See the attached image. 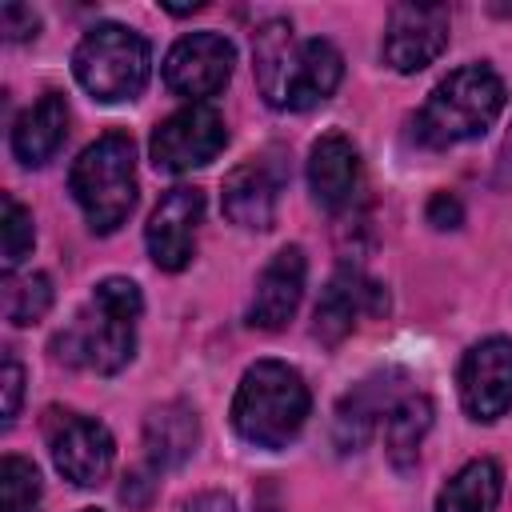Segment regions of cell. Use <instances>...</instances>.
Wrapping results in <instances>:
<instances>
[{
  "instance_id": "obj_12",
  "label": "cell",
  "mask_w": 512,
  "mask_h": 512,
  "mask_svg": "<svg viewBox=\"0 0 512 512\" xmlns=\"http://www.w3.org/2000/svg\"><path fill=\"white\" fill-rule=\"evenodd\" d=\"M460 408L476 424H496L512 408V340L484 336L476 340L456 368Z\"/></svg>"
},
{
  "instance_id": "obj_30",
  "label": "cell",
  "mask_w": 512,
  "mask_h": 512,
  "mask_svg": "<svg viewBox=\"0 0 512 512\" xmlns=\"http://www.w3.org/2000/svg\"><path fill=\"white\" fill-rule=\"evenodd\" d=\"M80 512H100V508H80Z\"/></svg>"
},
{
  "instance_id": "obj_6",
  "label": "cell",
  "mask_w": 512,
  "mask_h": 512,
  "mask_svg": "<svg viewBox=\"0 0 512 512\" xmlns=\"http://www.w3.org/2000/svg\"><path fill=\"white\" fill-rule=\"evenodd\" d=\"M72 76L100 104L136 100L152 80V44L128 24L100 20L72 48Z\"/></svg>"
},
{
  "instance_id": "obj_4",
  "label": "cell",
  "mask_w": 512,
  "mask_h": 512,
  "mask_svg": "<svg viewBox=\"0 0 512 512\" xmlns=\"http://www.w3.org/2000/svg\"><path fill=\"white\" fill-rule=\"evenodd\" d=\"M508 104V88L500 72L484 60L452 68L416 112V144L444 152L464 140L484 136Z\"/></svg>"
},
{
  "instance_id": "obj_25",
  "label": "cell",
  "mask_w": 512,
  "mask_h": 512,
  "mask_svg": "<svg viewBox=\"0 0 512 512\" xmlns=\"http://www.w3.org/2000/svg\"><path fill=\"white\" fill-rule=\"evenodd\" d=\"M0 32H4V40H12V44L36 40V32H40V12L28 8V4H4V8H0Z\"/></svg>"
},
{
  "instance_id": "obj_7",
  "label": "cell",
  "mask_w": 512,
  "mask_h": 512,
  "mask_svg": "<svg viewBox=\"0 0 512 512\" xmlns=\"http://www.w3.org/2000/svg\"><path fill=\"white\" fill-rule=\"evenodd\" d=\"M40 432L48 444V456L64 480L76 488H100L116 460V440L104 420L84 416L76 408L48 404L40 416Z\"/></svg>"
},
{
  "instance_id": "obj_20",
  "label": "cell",
  "mask_w": 512,
  "mask_h": 512,
  "mask_svg": "<svg viewBox=\"0 0 512 512\" xmlns=\"http://www.w3.org/2000/svg\"><path fill=\"white\" fill-rule=\"evenodd\" d=\"M504 468L492 456H476L448 476L436 496V512H500Z\"/></svg>"
},
{
  "instance_id": "obj_1",
  "label": "cell",
  "mask_w": 512,
  "mask_h": 512,
  "mask_svg": "<svg viewBox=\"0 0 512 512\" xmlns=\"http://www.w3.org/2000/svg\"><path fill=\"white\" fill-rule=\"evenodd\" d=\"M252 76L268 108L308 112L324 104L344 80V56L332 40H300L292 20L272 16L252 36Z\"/></svg>"
},
{
  "instance_id": "obj_23",
  "label": "cell",
  "mask_w": 512,
  "mask_h": 512,
  "mask_svg": "<svg viewBox=\"0 0 512 512\" xmlns=\"http://www.w3.org/2000/svg\"><path fill=\"white\" fill-rule=\"evenodd\" d=\"M0 500H4V512H40L44 480L28 456L0 460Z\"/></svg>"
},
{
  "instance_id": "obj_17",
  "label": "cell",
  "mask_w": 512,
  "mask_h": 512,
  "mask_svg": "<svg viewBox=\"0 0 512 512\" xmlns=\"http://www.w3.org/2000/svg\"><path fill=\"white\" fill-rule=\"evenodd\" d=\"M360 176H364L360 152L344 132H324L312 144V152H308V192L324 212H332V216L348 212L360 196Z\"/></svg>"
},
{
  "instance_id": "obj_13",
  "label": "cell",
  "mask_w": 512,
  "mask_h": 512,
  "mask_svg": "<svg viewBox=\"0 0 512 512\" xmlns=\"http://www.w3.org/2000/svg\"><path fill=\"white\" fill-rule=\"evenodd\" d=\"M408 392L412 388H408V372L404 368H380V372L364 376L360 384H352L340 396L336 412H332V444H336V452L340 456L360 452L372 440V432L384 424L392 404L400 396H408Z\"/></svg>"
},
{
  "instance_id": "obj_2",
  "label": "cell",
  "mask_w": 512,
  "mask_h": 512,
  "mask_svg": "<svg viewBox=\"0 0 512 512\" xmlns=\"http://www.w3.org/2000/svg\"><path fill=\"white\" fill-rule=\"evenodd\" d=\"M144 316V292L128 276H104L76 316L52 336V356L68 368L116 376L136 360V324Z\"/></svg>"
},
{
  "instance_id": "obj_18",
  "label": "cell",
  "mask_w": 512,
  "mask_h": 512,
  "mask_svg": "<svg viewBox=\"0 0 512 512\" xmlns=\"http://www.w3.org/2000/svg\"><path fill=\"white\" fill-rule=\"evenodd\" d=\"M64 136H68V96L48 88V92L36 96V104H28L16 116L8 144H12V156L24 168H40L60 152Z\"/></svg>"
},
{
  "instance_id": "obj_8",
  "label": "cell",
  "mask_w": 512,
  "mask_h": 512,
  "mask_svg": "<svg viewBox=\"0 0 512 512\" xmlns=\"http://www.w3.org/2000/svg\"><path fill=\"white\" fill-rule=\"evenodd\" d=\"M228 144L224 116L212 104H184L152 128L148 156L156 172H192L212 164Z\"/></svg>"
},
{
  "instance_id": "obj_28",
  "label": "cell",
  "mask_w": 512,
  "mask_h": 512,
  "mask_svg": "<svg viewBox=\"0 0 512 512\" xmlns=\"http://www.w3.org/2000/svg\"><path fill=\"white\" fill-rule=\"evenodd\" d=\"M176 512H236V500L220 488H208V492H196L192 500H184Z\"/></svg>"
},
{
  "instance_id": "obj_19",
  "label": "cell",
  "mask_w": 512,
  "mask_h": 512,
  "mask_svg": "<svg viewBox=\"0 0 512 512\" xmlns=\"http://www.w3.org/2000/svg\"><path fill=\"white\" fill-rule=\"evenodd\" d=\"M196 444H200V420H196L192 404L168 400V404L148 408V416H144V460H148V468L172 472V468L192 460Z\"/></svg>"
},
{
  "instance_id": "obj_3",
  "label": "cell",
  "mask_w": 512,
  "mask_h": 512,
  "mask_svg": "<svg viewBox=\"0 0 512 512\" xmlns=\"http://www.w3.org/2000/svg\"><path fill=\"white\" fill-rule=\"evenodd\" d=\"M308 412H312V392L304 376L284 360L248 364L228 408L236 436L264 452L288 448L304 432Z\"/></svg>"
},
{
  "instance_id": "obj_16",
  "label": "cell",
  "mask_w": 512,
  "mask_h": 512,
  "mask_svg": "<svg viewBox=\"0 0 512 512\" xmlns=\"http://www.w3.org/2000/svg\"><path fill=\"white\" fill-rule=\"evenodd\" d=\"M304 280H308V256L300 244H284L256 276L252 300H248V328L260 332H280L288 328V320L296 316L300 300H304Z\"/></svg>"
},
{
  "instance_id": "obj_15",
  "label": "cell",
  "mask_w": 512,
  "mask_h": 512,
  "mask_svg": "<svg viewBox=\"0 0 512 512\" xmlns=\"http://www.w3.org/2000/svg\"><path fill=\"white\" fill-rule=\"evenodd\" d=\"M280 188H284V168L272 156H248L240 160L224 184H220V208L236 228L248 232H268L276 224L280 208Z\"/></svg>"
},
{
  "instance_id": "obj_24",
  "label": "cell",
  "mask_w": 512,
  "mask_h": 512,
  "mask_svg": "<svg viewBox=\"0 0 512 512\" xmlns=\"http://www.w3.org/2000/svg\"><path fill=\"white\" fill-rule=\"evenodd\" d=\"M0 224H4V272H16L32 256V244H36L32 212L12 192H4V220Z\"/></svg>"
},
{
  "instance_id": "obj_21",
  "label": "cell",
  "mask_w": 512,
  "mask_h": 512,
  "mask_svg": "<svg viewBox=\"0 0 512 512\" xmlns=\"http://www.w3.org/2000/svg\"><path fill=\"white\" fill-rule=\"evenodd\" d=\"M432 400L424 396V392H408V396H400L396 404H392V412L384 416V456H388V464L396 468V472H408V468H416V460H420V444H424V436L432 432Z\"/></svg>"
},
{
  "instance_id": "obj_14",
  "label": "cell",
  "mask_w": 512,
  "mask_h": 512,
  "mask_svg": "<svg viewBox=\"0 0 512 512\" xmlns=\"http://www.w3.org/2000/svg\"><path fill=\"white\" fill-rule=\"evenodd\" d=\"M204 220V192L192 184H176L160 196L144 224L148 256L160 272H184L196 256V236Z\"/></svg>"
},
{
  "instance_id": "obj_5",
  "label": "cell",
  "mask_w": 512,
  "mask_h": 512,
  "mask_svg": "<svg viewBox=\"0 0 512 512\" xmlns=\"http://www.w3.org/2000/svg\"><path fill=\"white\" fill-rule=\"evenodd\" d=\"M72 200L80 204L88 228L96 236H112L136 208L140 180H136V144L128 132H104L68 168Z\"/></svg>"
},
{
  "instance_id": "obj_29",
  "label": "cell",
  "mask_w": 512,
  "mask_h": 512,
  "mask_svg": "<svg viewBox=\"0 0 512 512\" xmlns=\"http://www.w3.org/2000/svg\"><path fill=\"white\" fill-rule=\"evenodd\" d=\"M496 184H512V132L504 136V148H500V164H496Z\"/></svg>"
},
{
  "instance_id": "obj_11",
  "label": "cell",
  "mask_w": 512,
  "mask_h": 512,
  "mask_svg": "<svg viewBox=\"0 0 512 512\" xmlns=\"http://www.w3.org/2000/svg\"><path fill=\"white\" fill-rule=\"evenodd\" d=\"M448 36H452L448 4H392L384 20L380 56L392 72L416 76L432 60H440V52L448 48Z\"/></svg>"
},
{
  "instance_id": "obj_27",
  "label": "cell",
  "mask_w": 512,
  "mask_h": 512,
  "mask_svg": "<svg viewBox=\"0 0 512 512\" xmlns=\"http://www.w3.org/2000/svg\"><path fill=\"white\" fill-rule=\"evenodd\" d=\"M424 216H428V224H432L436 232H452V228L464 224V204H460L452 192H432Z\"/></svg>"
},
{
  "instance_id": "obj_9",
  "label": "cell",
  "mask_w": 512,
  "mask_h": 512,
  "mask_svg": "<svg viewBox=\"0 0 512 512\" xmlns=\"http://www.w3.org/2000/svg\"><path fill=\"white\" fill-rule=\"evenodd\" d=\"M232 68H236V48L224 32H188L168 48L160 76L172 96L188 104H208L216 92H224Z\"/></svg>"
},
{
  "instance_id": "obj_22",
  "label": "cell",
  "mask_w": 512,
  "mask_h": 512,
  "mask_svg": "<svg viewBox=\"0 0 512 512\" xmlns=\"http://www.w3.org/2000/svg\"><path fill=\"white\" fill-rule=\"evenodd\" d=\"M52 308V280L48 272H4V316L16 328H28L36 320H44Z\"/></svg>"
},
{
  "instance_id": "obj_10",
  "label": "cell",
  "mask_w": 512,
  "mask_h": 512,
  "mask_svg": "<svg viewBox=\"0 0 512 512\" xmlns=\"http://www.w3.org/2000/svg\"><path fill=\"white\" fill-rule=\"evenodd\" d=\"M384 312H388V288L372 280L364 268L340 264L320 288V300L312 308V336L324 348H336L340 340L352 336L360 320H380Z\"/></svg>"
},
{
  "instance_id": "obj_26",
  "label": "cell",
  "mask_w": 512,
  "mask_h": 512,
  "mask_svg": "<svg viewBox=\"0 0 512 512\" xmlns=\"http://www.w3.org/2000/svg\"><path fill=\"white\" fill-rule=\"evenodd\" d=\"M0 388H4V424H12L16 412H20V400H24V364H20L12 352H4Z\"/></svg>"
}]
</instances>
